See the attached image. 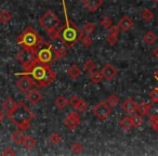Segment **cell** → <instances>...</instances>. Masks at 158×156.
I'll return each instance as SVG.
<instances>
[{"label": "cell", "mask_w": 158, "mask_h": 156, "mask_svg": "<svg viewBox=\"0 0 158 156\" xmlns=\"http://www.w3.org/2000/svg\"><path fill=\"white\" fill-rule=\"evenodd\" d=\"M16 75L18 76H22V75L29 76L34 80L36 88H41V87L48 86L56 77V74L51 68V65H44V64L38 63V62L34 66H31V68L25 70V72L19 73Z\"/></svg>", "instance_id": "obj_1"}, {"label": "cell", "mask_w": 158, "mask_h": 156, "mask_svg": "<svg viewBox=\"0 0 158 156\" xmlns=\"http://www.w3.org/2000/svg\"><path fill=\"white\" fill-rule=\"evenodd\" d=\"M62 5H63L64 15H65V26L61 28V39L60 40L67 48H72L81 39V37L84 36V32L79 28L74 22L69 20L67 14V9H66L65 0H62Z\"/></svg>", "instance_id": "obj_2"}, {"label": "cell", "mask_w": 158, "mask_h": 156, "mask_svg": "<svg viewBox=\"0 0 158 156\" xmlns=\"http://www.w3.org/2000/svg\"><path fill=\"white\" fill-rule=\"evenodd\" d=\"M9 118L21 130H27L31 126V121L34 118V114L23 102L16 103V106L11 113H9Z\"/></svg>", "instance_id": "obj_3"}, {"label": "cell", "mask_w": 158, "mask_h": 156, "mask_svg": "<svg viewBox=\"0 0 158 156\" xmlns=\"http://www.w3.org/2000/svg\"><path fill=\"white\" fill-rule=\"evenodd\" d=\"M36 57L38 63L44 64V65H52L53 63H55V61L59 60L56 55V49L44 40L36 49Z\"/></svg>", "instance_id": "obj_4"}, {"label": "cell", "mask_w": 158, "mask_h": 156, "mask_svg": "<svg viewBox=\"0 0 158 156\" xmlns=\"http://www.w3.org/2000/svg\"><path fill=\"white\" fill-rule=\"evenodd\" d=\"M18 44L22 46L23 48H28V49H37L38 47L41 44L44 39L41 36L35 31L31 26H28L16 39Z\"/></svg>", "instance_id": "obj_5"}, {"label": "cell", "mask_w": 158, "mask_h": 156, "mask_svg": "<svg viewBox=\"0 0 158 156\" xmlns=\"http://www.w3.org/2000/svg\"><path fill=\"white\" fill-rule=\"evenodd\" d=\"M39 25L47 34H49L59 28L61 20L52 10H47V12H44V15L39 19Z\"/></svg>", "instance_id": "obj_6"}, {"label": "cell", "mask_w": 158, "mask_h": 156, "mask_svg": "<svg viewBox=\"0 0 158 156\" xmlns=\"http://www.w3.org/2000/svg\"><path fill=\"white\" fill-rule=\"evenodd\" d=\"M16 59L21 63V65L25 68L28 70L31 66H34L37 63V57H36V50L35 49H28V48H23L20 52L16 55Z\"/></svg>", "instance_id": "obj_7"}, {"label": "cell", "mask_w": 158, "mask_h": 156, "mask_svg": "<svg viewBox=\"0 0 158 156\" xmlns=\"http://www.w3.org/2000/svg\"><path fill=\"white\" fill-rule=\"evenodd\" d=\"M94 116L100 120H106L112 114V108L107 104V102H99L92 110Z\"/></svg>", "instance_id": "obj_8"}, {"label": "cell", "mask_w": 158, "mask_h": 156, "mask_svg": "<svg viewBox=\"0 0 158 156\" xmlns=\"http://www.w3.org/2000/svg\"><path fill=\"white\" fill-rule=\"evenodd\" d=\"M68 104L72 105L78 113H85L88 110V103L86 101H84L82 99H80L78 95H73L68 100Z\"/></svg>", "instance_id": "obj_9"}, {"label": "cell", "mask_w": 158, "mask_h": 156, "mask_svg": "<svg viewBox=\"0 0 158 156\" xmlns=\"http://www.w3.org/2000/svg\"><path fill=\"white\" fill-rule=\"evenodd\" d=\"M16 87L20 89V91L26 93L29 89L35 87V84H34V80L31 79L29 76H27V75H22V77L16 82Z\"/></svg>", "instance_id": "obj_10"}, {"label": "cell", "mask_w": 158, "mask_h": 156, "mask_svg": "<svg viewBox=\"0 0 158 156\" xmlns=\"http://www.w3.org/2000/svg\"><path fill=\"white\" fill-rule=\"evenodd\" d=\"M79 123H80V117L77 112H70L67 115V117L64 119V125L70 130L76 129L79 126Z\"/></svg>", "instance_id": "obj_11"}, {"label": "cell", "mask_w": 158, "mask_h": 156, "mask_svg": "<svg viewBox=\"0 0 158 156\" xmlns=\"http://www.w3.org/2000/svg\"><path fill=\"white\" fill-rule=\"evenodd\" d=\"M100 72H101L104 79H107V80L113 79V78L117 75V70L110 63H106L105 65L101 68Z\"/></svg>", "instance_id": "obj_12"}, {"label": "cell", "mask_w": 158, "mask_h": 156, "mask_svg": "<svg viewBox=\"0 0 158 156\" xmlns=\"http://www.w3.org/2000/svg\"><path fill=\"white\" fill-rule=\"evenodd\" d=\"M26 98L31 103L33 104H37L38 102L41 101L42 99V95L38 91V89H29L26 92Z\"/></svg>", "instance_id": "obj_13"}, {"label": "cell", "mask_w": 158, "mask_h": 156, "mask_svg": "<svg viewBox=\"0 0 158 156\" xmlns=\"http://www.w3.org/2000/svg\"><path fill=\"white\" fill-rule=\"evenodd\" d=\"M84 6L89 12H95L103 5V0H84Z\"/></svg>", "instance_id": "obj_14"}, {"label": "cell", "mask_w": 158, "mask_h": 156, "mask_svg": "<svg viewBox=\"0 0 158 156\" xmlns=\"http://www.w3.org/2000/svg\"><path fill=\"white\" fill-rule=\"evenodd\" d=\"M118 26L120 27L121 31L128 32L133 27V21L129 18L128 15H123L118 22Z\"/></svg>", "instance_id": "obj_15"}, {"label": "cell", "mask_w": 158, "mask_h": 156, "mask_svg": "<svg viewBox=\"0 0 158 156\" xmlns=\"http://www.w3.org/2000/svg\"><path fill=\"white\" fill-rule=\"evenodd\" d=\"M136 105H138V103H136L132 98H128V99H126L125 101L123 102V110L125 111V112L131 114V113L136 111Z\"/></svg>", "instance_id": "obj_16"}, {"label": "cell", "mask_w": 158, "mask_h": 156, "mask_svg": "<svg viewBox=\"0 0 158 156\" xmlns=\"http://www.w3.org/2000/svg\"><path fill=\"white\" fill-rule=\"evenodd\" d=\"M66 73H67L69 78H72V79H77V78L81 75V70L79 68L78 65H75L74 64V65H70L69 67L67 68Z\"/></svg>", "instance_id": "obj_17"}, {"label": "cell", "mask_w": 158, "mask_h": 156, "mask_svg": "<svg viewBox=\"0 0 158 156\" xmlns=\"http://www.w3.org/2000/svg\"><path fill=\"white\" fill-rule=\"evenodd\" d=\"M16 106V102L14 101L13 99H12L11 97H9L7 100H6L5 102H3V104H2V108H3V110L6 111V112L9 114V113H11L12 111H13V108Z\"/></svg>", "instance_id": "obj_18"}, {"label": "cell", "mask_w": 158, "mask_h": 156, "mask_svg": "<svg viewBox=\"0 0 158 156\" xmlns=\"http://www.w3.org/2000/svg\"><path fill=\"white\" fill-rule=\"evenodd\" d=\"M22 144L24 145V146L26 147V149L31 150V149H34V147L36 146V144H37V141H36V139L34 138V137L25 136Z\"/></svg>", "instance_id": "obj_19"}, {"label": "cell", "mask_w": 158, "mask_h": 156, "mask_svg": "<svg viewBox=\"0 0 158 156\" xmlns=\"http://www.w3.org/2000/svg\"><path fill=\"white\" fill-rule=\"evenodd\" d=\"M143 40H144V42L146 44L152 46V44H154L157 41V36H156L155 33H153V32H147V33L143 36Z\"/></svg>", "instance_id": "obj_20"}, {"label": "cell", "mask_w": 158, "mask_h": 156, "mask_svg": "<svg viewBox=\"0 0 158 156\" xmlns=\"http://www.w3.org/2000/svg\"><path fill=\"white\" fill-rule=\"evenodd\" d=\"M54 104L57 108H60V110H64V108L68 105V100L66 99L64 95H59V97L55 99Z\"/></svg>", "instance_id": "obj_21"}, {"label": "cell", "mask_w": 158, "mask_h": 156, "mask_svg": "<svg viewBox=\"0 0 158 156\" xmlns=\"http://www.w3.org/2000/svg\"><path fill=\"white\" fill-rule=\"evenodd\" d=\"M24 134L21 130H15L13 133L11 134V140L13 141L15 144H22L23 140H24Z\"/></svg>", "instance_id": "obj_22"}, {"label": "cell", "mask_w": 158, "mask_h": 156, "mask_svg": "<svg viewBox=\"0 0 158 156\" xmlns=\"http://www.w3.org/2000/svg\"><path fill=\"white\" fill-rule=\"evenodd\" d=\"M119 126L123 128V130H129L132 128V124H131V117L129 116H123V118H120L119 120Z\"/></svg>", "instance_id": "obj_23"}, {"label": "cell", "mask_w": 158, "mask_h": 156, "mask_svg": "<svg viewBox=\"0 0 158 156\" xmlns=\"http://www.w3.org/2000/svg\"><path fill=\"white\" fill-rule=\"evenodd\" d=\"M103 79V76H102L101 72H99V70H93V72L90 73V80L93 84H100Z\"/></svg>", "instance_id": "obj_24"}, {"label": "cell", "mask_w": 158, "mask_h": 156, "mask_svg": "<svg viewBox=\"0 0 158 156\" xmlns=\"http://www.w3.org/2000/svg\"><path fill=\"white\" fill-rule=\"evenodd\" d=\"M147 115L149 117H158V101H153L152 103H149V108L148 112H147Z\"/></svg>", "instance_id": "obj_25"}, {"label": "cell", "mask_w": 158, "mask_h": 156, "mask_svg": "<svg viewBox=\"0 0 158 156\" xmlns=\"http://www.w3.org/2000/svg\"><path fill=\"white\" fill-rule=\"evenodd\" d=\"M149 108V103L147 102H141L136 105V112L140 115H147V112H148Z\"/></svg>", "instance_id": "obj_26"}, {"label": "cell", "mask_w": 158, "mask_h": 156, "mask_svg": "<svg viewBox=\"0 0 158 156\" xmlns=\"http://www.w3.org/2000/svg\"><path fill=\"white\" fill-rule=\"evenodd\" d=\"M11 20H12V14L9 11L2 10V11L0 12V22L2 23V24H7Z\"/></svg>", "instance_id": "obj_27"}, {"label": "cell", "mask_w": 158, "mask_h": 156, "mask_svg": "<svg viewBox=\"0 0 158 156\" xmlns=\"http://www.w3.org/2000/svg\"><path fill=\"white\" fill-rule=\"evenodd\" d=\"M119 97L118 95H116L115 93H112V95H110L107 97V104L110 106V108H115V106H117L118 105V103H119Z\"/></svg>", "instance_id": "obj_28"}, {"label": "cell", "mask_w": 158, "mask_h": 156, "mask_svg": "<svg viewBox=\"0 0 158 156\" xmlns=\"http://www.w3.org/2000/svg\"><path fill=\"white\" fill-rule=\"evenodd\" d=\"M141 16H142V19H143V21H144V22L149 23V22H152V21H153L154 13L149 9H145V10H143V11H142Z\"/></svg>", "instance_id": "obj_29"}, {"label": "cell", "mask_w": 158, "mask_h": 156, "mask_svg": "<svg viewBox=\"0 0 158 156\" xmlns=\"http://www.w3.org/2000/svg\"><path fill=\"white\" fill-rule=\"evenodd\" d=\"M142 123H143V117H142V115L135 114V115H133V116L131 117L132 127H135V128L140 127V126L142 125Z\"/></svg>", "instance_id": "obj_30"}, {"label": "cell", "mask_w": 158, "mask_h": 156, "mask_svg": "<svg viewBox=\"0 0 158 156\" xmlns=\"http://www.w3.org/2000/svg\"><path fill=\"white\" fill-rule=\"evenodd\" d=\"M95 67H97V65H95V63H94V61H93V60H87V61L85 62V64H84L85 70H86V72H88V73L93 72V70H95Z\"/></svg>", "instance_id": "obj_31"}, {"label": "cell", "mask_w": 158, "mask_h": 156, "mask_svg": "<svg viewBox=\"0 0 158 156\" xmlns=\"http://www.w3.org/2000/svg\"><path fill=\"white\" fill-rule=\"evenodd\" d=\"M95 31V24L92 22H88L85 24L84 26V29H82V32L84 33H86L87 35H90V34H92L93 32Z\"/></svg>", "instance_id": "obj_32"}, {"label": "cell", "mask_w": 158, "mask_h": 156, "mask_svg": "<svg viewBox=\"0 0 158 156\" xmlns=\"http://www.w3.org/2000/svg\"><path fill=\"white\" fill-rule=\"evenodd\" d=\"M49 141H50L52 144H59V143H61L62 138H61V136H60V133L53 132V133L49 137Z\"/></svg>", "instance_id": "obj_33"}, {"label": "cell", "mask_w": 158, "mask_h": 156, "mask_svg": "<svg viewBox=\"0 0 158 156\" xmlns=\"http://www.w3.org/2000/svg\"><path fill=\"white\" fill-rule=\"evenodd\" d=\"M56 55L59 59H63L67 55V47L66 46H62L60 48L56 49Z\"/></svg>", "instance_id": "obj_34"}, {"label": "cell", "mask_w": 158, "mask_h": 156, "mask_svg": "<svg viewBox=\"0 0 158 156\" xmlns=\"http://www.w3.org/2000/svg\"><path fill=\"white\" fill-rule=\"evenodd\" d=\"M81 44H82V46L85 47V48H88V47H90L91 44H93V40H92V38L90 37V36H82L81 37Z\"/></svg>", "instance_id": "obj_35"}, {"label": "cell", "mask_w": 158, "mask_h": 156, "mask_svg": "<svg viewBox=\"0 0 158 156\" xmlns=\"http://www.w3.org/2000/svg\"><path fill=\"white\" fill-rule=\"evenodd\" d=\"M82 149H84V146H82L80 143H78V142H75V143H73L72 145H70V150H72V152L74 154H79L80 152L82 151Z\"/></svg>", "instance_id": "obj_36"}, {"label": "cell", "mask_w": 158, "mask_h": 156, "mask_svg": "<svg viewBox=\"0 0 158 156\" xmlns=\"http://www.w3.org/2000/svg\"><path fill=\"white\" fill-rule=\"evenodd\" d=\"M149 125H151L152 128L158 133V117L157 116L149 117Z\"/></svg>", "instance_id": "obj_37"}, {"label": "cell", "mask_w": 158, "mask_h": 156, "mask_svg": "<svg viewBox=\"0 0 158 156\" xmlns=\"http://www.w3.org/2000/svg\"><path fill=\"white\" fill-rule=\"evenodd\" d=\"M101 24H102V26L104 27L105 29H110V27L113 25V21L110 20V18H103L102 19V21H101Z\"/></svg>", "instance_id": "obj_38"}, {"label": "cell", "mask_w": 158, "mask_h": 156, "mask_svg": "<svg viewBox=\"0 0 158 156\" xmlns=\"http://www.w3.org/2000/svg\"><path fill=\"white\" fill-rule=\"evenodd\" d=\"M120 27L118 26V25H112V26L110 27V29H108V33L110 34V35H115V36H118L119 33H120Z\"/></svg>", "instance_id": "obj_39"}, {"label": "cell", "mask_w": 158, "mask_h": 156, "mask_svg": "<svg viewBox=\"0 0 158 156\" xmlns=\"http://www.w3.org/2000/svg\"><path fill=\"white\" fill-rule=\"evenodd\" d=\"M149 97L153 101H158V88H154L149 92Z\"/></svg>", "instance_id": "obj_40"}, {"label": "cell", "mask_w": 158, "mask_h": 156, "mask_svg": "<svg viewBox=\"0 0 158 156\" xmlns=\"http://www.w3.org/2000/svg\"><path fill=\"white\" fill-rule=\"evenodd\" d=\"M117 41H118V39H117V36H115V35H108V37H107V42H108V44H110V46H114V44H117Z\"/></svg>", "instance_id": "obj_41"}, {"label": "cell", "mask_w": 158, "mask_h": 156, "mask_svg": "<svg viewBox=\"0 0 158 156\" xmlns=\"http://www.w3.org/2000/svg\"><path fill=\"white\" fill-rule=\"evenodd\" d=\"M2 155H15V152L11 147H6L5 151L2 152Z\"/></svg>", "instance_id": "obj_42"}, {"label": "cell", "mask_w": 158, "mask_h": 156, "mask_svg": "<svg viewBox=\"0 0 158 156\" xmlns=\"http://www.w3.org/2000/svg\"><path fill=\"white\" fill-rule=\"evenodd\" d=\"M153 55H154L155 57H157V59H158V46H157V47H155V49L153 50Z\"/></svg>", "instance_id": "obj_43"}, {"label": "cell", "mask_w": 158, "mask_h": 156, "mask_svg": "<svg viewBox=\"0 0 158 156\" xmlns=\"http://www.w3.org/2000/svg\"><path fill=\"white\" fill-rule=\"evenodd\" d=\"M3 119H5V114H3V112L1 110H0V124L2 123Z\"/></svg>", "instance_id": "obj_44"}, {"label": "cell", "mask_w": 158, "mask_h": 156, "mask_svg": "<svg viewBox=\"0 0 158 156\" xmlns=\"http://www.w3.org/2000/svg\"><path fill=\"white\" fill-rule=\"evenodd\" d=\"M154 77H155V79H156V80H157V82H158V70H156V72H155V74H154Z\"/></svg>", "instance_id": "obj_45"}, {"label": "cell", "mask_w": 158, "mask_h": 156, "mask_svg": "<svg viewBox=\"0 0 158 156\" xmlns=\"http://www.w3.org/2000/svg\"><path fill=\"white\" fill-rule=\"evenodd\" d=\"M153 1H154V2L156 3V5H158V0H153Z\"/></svg>", "instance_id": "obj_46"}, {"label": "cell", "mask_w": 158, "mask_h": 156, "mask_svg": "<svg viewBox=\"0 0 158 156\" xmlns=\"http://www.w3.org/2000/svg\"><path fill=\"white\" fill-rule=\"evenodd\" d=\"M157 21H158V18H157Z\"/></svg>", "instance_id": "obj_47"}]
</instances>
